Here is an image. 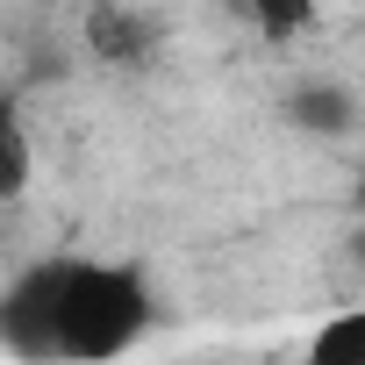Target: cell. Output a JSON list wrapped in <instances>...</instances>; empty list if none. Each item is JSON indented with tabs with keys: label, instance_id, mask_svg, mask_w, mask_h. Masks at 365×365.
Returning a JSON list of instances; mask_svg holds the SVG:
<instances>
[{
	"label": "cell",
	"instance_id": "obj_1",
	"mask_svg": "<svg viewBox=\"0 0 365 365\" xmlns=\"http://www.w3.org/2000/svg\"><path fill=\"white\" fill-rule=\"evenodd\" d=\"M150 322V294L129 265H93V258H65L58 279V358H115L143 336Z\"/></svg>",
	"mask_w": 365,
	"mask_h": 365
},
{
	"label": "cell",
	"instance_id": "obj_2",
	"mask_svg": "<svg viewBox=\"0 0 365 365\" xmlns=\"http://www.w3.org/2000/svg\"><path fill=\"white\" fill-rule=\"evenodd\" d=\"M58 279H65V258H43L0 294V344L8 351L58 358Z\"/></svg>",
	"mask_w": 365,
	"mask_h": 365
},
{
	"label": "cell",
	"instance_id": "obj_3",
	"mask_svg": "<svg viewBox=\"0 0 365 365\" xmlns=\"http://www.w3.org/2000/svg\"><path fill=\"white\" fill-rule=\"evenodd\" d=\"M86 43H93V58L101 65H143L150 51H158V22L143 15V8H122V0H101V8L86 15Z\"/></svg>",
	"mask_w": 365,
	"mask_h": 365
},
{
	"label": "cell",
	"instance_id": "obj_4",
	"mask_svg": "<svg viewBox=\"0 0 365 365\" xmlns=\"http://www.w3.org/2000/svg\"><path fill=\"white\" fill-rule=\"evenodd\" d=\"M287 122H294V129H308V136H344V129L358 122V108H351V93H344V86L315 79V86H294V93H287Z\"/></svg>",
	"mask_w": 365,
	"mask_h": 365
},
{
	"label": "cell",
	"instance_id": "obj_5",
	"mask_svg": "<svg viewBox=\"0 0 365 365\" xmlns=\"http://www.w3.org/2000/svg\"><path fill=\"white\" fill-rule=\"evenodd\" d=\"M22 187H29V136H22L15 101L0 93V201H15Z\"/></svg>",
	"mask_w": 365,
	"mask_h": 365
},
{
	"label": "cell",
	"instance_id": "obj_6",
	"mask_svg": "<svg viewBox=\"0 0 365 365\" xmlns=\"http://www.w3.org/2000/svg\"><path fill=\"white\" fill-rule=\"evenodd\" d=\"M308 358H315V365H365V308L336 315V322L308 344Z\"/></svg>",
	"mask_w": 365,
	"mask_h": 365
},
{
	"label": "cell",
	"instance_id": "obj_7",
	"mask_svg": "<svg viewBox=\"0 0 365 365\" xmlns=\"http://www.w3.org/2000/svg\"><path fill=\"white\" fill-rule=\"evenodd\" d=\"M251 8V22L272 36V43H294L308 22H315V0H244Z\"/></svg>",
	"mask_w": 365,
	"mask_h": 365
},
{
	"label": "cell",
	"instance_id": "obj_8",
	"mask_svg": "<svg viewBox=\"0 0 365 365\" xmlns=\"http://www.w3.org/2000/svg\"><path fill=\"white\" fill-rule=\"evenodd\" d=\"M351 251H358V265H365V230H358V237H351Z\"/></svg>",
	"mask_w": 365,
	"mask_h": 365
},
{
	"label": "cell",
	"instance_id": "obj_9",
	"mask_svg": "<svg viewBox=\"0 0 365 365\" xmlns=\"http://www.w3.org/2000/svg\"><path fill=\"white\" fill-rule=\"evenodd\" d=\"M358 215H365V179H358Z\"/></svg>",
	"mask_w": 365,
	"mask_h": 365
}]
</instances>
